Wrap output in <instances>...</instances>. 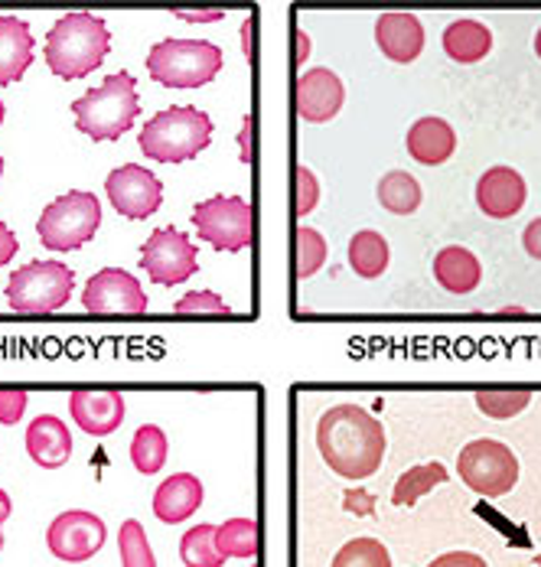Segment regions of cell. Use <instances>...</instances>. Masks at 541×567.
Segmentation results:
<instances>
[{
	"mask_svg": "<svg viewBox=\"0 0 541 567\" xmlns=\"http://www.w3.org/2000/svg\"><path fill=\"white\" fill-rule=\"evenodd\" d=\"M294 101H297V114L310 124H323V121H333L346 101V88H343V78L333 72V69H307L300 78H297V91H294Z\"/></svg>",
	"mask_w": 541,
	"mask_h": 567,
	"instance_id": "5bb4252c",
	"label": "cell"
},
{
	"mask_svg": "<svg viewBox=\"0 0 541 567\" xmlns=\"http://www.w3.org/2000/svg\"><path fill=\"white\" fill-rule=\"evenodd\" d=\"M447 467L444 464H438V460H428V464H418V467H411V470H405L402 477H398V483H395V490H392V503L395 506H405V509H411L421 496H428L431 490H438V486H444L447 483Z\"/></svg>",
	"mask_w": 541,
	"mask_h": 567,
	"instance_id": "d4e9b609",
	"label": "cell"
},
{
	"mask_svg": "<svg viewBox=\"0 0 541 567\" xmlns=\"http://www.w3.org/2000/svg\"><path fill=\"white\" fill-rule=\"evenodd\" d=\"M212 140V121L193 104H173L157 111L140 127V150L157 163H186L199 157Z\"/></svg>",
	"mask_w": 541,
	"mask_h": 567,
	"instance_id": "277c9868",
	"label": "cell"
},
{
	"mask_svg": "<svg viewBox=\"0 0 541 567\" xmlns=\"http://www.w3.org/2000/svg\"><path fill=\"white\" fill-rule=\"evenodd\" d=\"M75 274L62 261H29L7 281V304L16 313H56L69 304Z\"/></svg>",
	"mask_w": 541,
	"mask_h": 567,
	"instance_id": "52a82bcc",
	"label": "cell"
},
{
	"mask_svg": "<svg viewBox=\"0 0 541 567\" xmlns=\"http://www.w3.org/2000/svg\"><path fill=\"white\" fill-rule=\"evenodd\" d=\"M199 506H202V480L193 473H173L153 493V516L163 526L186 522Z\"/></svg>",
	"mask_w": 541,
	"mask_h": 567,
	"instance_id": "d6986e66",
	"label": "cell"
},
{
	"mask_svg": "<svg viewBox=\"0 0 541 567\" xmlns=\"http://www.w3.org/2000/svg\"><path fill=\"white\" fill-rule=\"evenodd\" d=\"M526 310H500V317H522Z\"/></svg>",
	"mask_w": 541,
	"mask_h": 567,
	"instance_id": "f6af8a7d",
	"label": "cell"
},
{
	"mask_svg": "<svg viewBox=\"0 0 541 567\" xmlns=\"http://www.w3.org/2000/svg\"><path fill=\"white\" fill-rule=\"evenodd\" d=\"M69 411L75 424L91 437H108L124 424V398L108 389H78L69 395Z\"/></svg>",
	"mask_w": 541,
	"mask_h": 567,
	"instance_id": "9a60e30c",
	"label": "cell"
},
{
	"mask_svg": "<svg viewBox=\"0 0 541 567\" xmlns=\"http://www.w3.org/2000/svg\"><path fill=\"white\" fill-rule=\"evenodd\" d=\"M421 199H425L421 183L411 173H405V170H392V173H385L379 180V202H382V209H389L395 215L418 212Z\"/></svg>",
	"mask_w": 541,
	"mask_h": 567,
	"instance_id": "484cf974",
	"label": "cell"
},
{
	"mask_svg": "<svg viewBox=\"0 0 541 567\" xmlns=\"http://www.w3.org/2000/svg\"><path fill=\"white\" fill-rule=\"evenodd\" d=\"M536 565H539V567H541V555H539V562H536Z\"/></svg>",
	"mask_w": 541,
	"mask_h": 567,
	"instance_id": "f907efd6",
	"label": "cell"
},
{
	"mask_svg": "<svg viewBox=\"0 0 541 567\" xmlns=\"http://www.w3.org/2000/svg\"><path fill=\"white\" fill-rule=\"evenodd\" d=\"M323 264H327V238L317 229L300 225L294 232V274H297V281L313 278Z\"/></svg>",
	"mask_w": 541,
	"mask_h": 567,
	"instance_id": "f1b7e54d",
	"label": "cell"
},
{
	"mask_svg": "<svg viewBox=\"0 0 541 567\" xmlns=\"http://www.w3.org/2000/svg\"><path fill=\"white\" fill-rule=\"evenodd\" d=\"M16 251H20L16 235H13V232H10V229L0 222V268H3V264H10V258H13Z\"/></svg>",
	"mask_w": 541,
	"mask_h": 567,
	"instance_id": "ab89813d",
	"label": "cell"
},
{
	"mask_svg": "<svg viewBox=\"0 0 541 567\" xmlns=\"http://www.w3.org/2000/svg\"><path fill=\"white\" fill-rule=\"evenodd\" d=\"M522 248H526L536 261H541V215L526 225V232H522Z\"/></svg>",
	"mask_w": 541,
	"mask_h": 567,
	"instance_id": "f35d334b",
	"label": "cell"
},
{
	"mask_svg": "<svg viewBox=\"0 0 541 567\" xmlns=\"http://www.w3.org/2000/svg\"><path fill=\"white\" fill-rule=\"evenodd\" d=\"M457 473L474 493H480L487 500H503L519 483V460L506 444L480 437L460 451Z\"/></svg>",
	"mask_w": 541,
	"mask_h": 567,
	"instance_id": "ba28073f",
	"label": "cell"
},
{
	"mask_svg": "<svg viewBox=\"0 0 541 567\" xmlns=\"http://www.w3.org/2000/svg\"><path fill=\"white\" fill-rule=\"evenodd\" d=\"M173 16H180L186 23H212V20H222L225 10H176Z\"/></svg>",
	"mask_w": 541,
	"mask_h": 567,
	"instance_id": "60d3db41",
	"label": "cell"
},
{
	"mask_svg": "<svg viewBox=\"0 0 541 567\" xmlns=\"http://www.w3.org/2000/svg\"><path fill=\"white\" fill-rule=\"evenodd\" d=\"M405 144H408V153H411L418 163H425V167H441V163H447V160L454 157V150H457V134H454L451 121L431 114V118H418V121L408 127Z\"/></svg>",
	"mask_w": 541,
	"mask_h": 567,
	"instance_id": "ffe728a7",
	"label": "cell"
},
{
	"mask_svg": "<svg viewBox=\"0 0 541 567\" xmlns=\"http://www.w3.org/2000/svg\"><path fill=\"white\" fill-rule=\"evenodd\" d=\"M180 558L186 567H222L225 558L216 552V526H196L180 539Z\"/></svg>",
	"mask_w": 541,
	"mask_h": 567,
	"instance_id": "f546056e",
	"label": "cell"
},
{
	"mask_svg": "<svg viewBox=\"0 0 541 567\" xmlns=\"http://www.w3.org/2000/svg\"><path fill=\"white\" fill-rule=\"evenodd\" d=\"M0 176H3V157H0Z\"/></svg>",
	"mask_w": 541,
	"mask_h": 567,
	"instance_id": "c3c4849f",
	"label": "cell"
},
{
	"mask_svg": "<svg viewBox=\"0 0 541 567\" xmlns=\"http://www.w3.org/2000/svg\"><path fill=\"white\" fill-rule=\"evenodd\" d=\"M317 447L343 480H366L385 460V428L359 405H336L317 424Z\"/></svg>",
	"mask_w": 541,
	"mask_h": 567,
	"instance_id": "6da1fadb",
	"label": "cell"
},
{
	"mask_svg": "<svg viewBox=\"0 0 541 567\" xmlns=\"http://www.w3.org/2000/svg\"><path fill=\"white\" fill-rule=\"evenodd\" d=\"M82 307L88 313H144L147 294L137 278H131L124 268H101L95 278H88L82 291Z\"/></svg>",
	"mask_w": 541,
	"mask_h": 567,
	"instance_id": "4fadbf2b",
	"label": "cell"
},
{
	"mask_svg": "<svg viewBox=\"0 0 541 567\" xmlns=\"http://www.w3.org/2000/svg\"><path fill=\"white\" fill-rule=\"evenodd\" d=\"M111 49V29L101 16L78 10L65 13L46 33V65L59 78H85L95 72Z\"/></svg>",
	"mask_w": 541,
	"mask_h": 567,
	"instance_id": "7a4b0ae2",
	"label": "cell"
},
{
	"mask_svg": "<svg viewBox=\"0 0 541 567\" xmlns=\"http://www.w3.org/2000/svg\"><path fill=\"white\" fill-rule=\"evenodd\" d=\"M0 548H3V532H0Z\"/></svg>",
	"mask_w": 541,
	"mask_h": 567,
	"instance_id": "681fc988",
	"label": "cell"
},
{
	"mask_svg": "<svg viewBox=\"0 0 541 567\" xmlns=\"http://www.w3.org/2000/svg\"><path fill=\"white\" fill-rule=\"evenodd\" d=\"M428 567H490L480 555H474V552H447V555H441V558H434Z\"/></svg>",
	"mask_w": 541,
	"mask_h": 567,
	"instance_id": "74e56055",
	"label": "cell"
},
{
	"mask_svg": "<svg viewBox=\"0 0 541 567\" xmlns=\"http://www.w3.org/2000/svg\"><path fill=\"white\" fill-rule=\"evenodd\" d=\"M529 186L513 167H490L477 183V206L490 219H513L522 212Z\"/></svg>",
	"mask_w": 541,
	"mask_h": 567,
	"instance_id": "2e32d148",
	"label": "cell"
},
{
	"mask_svg": "<svg viewBox=\"0 0 541 567\" xmlns=\"http://www.w3.org/2000/svg\"><path fill=\"white\" fill-rule=\"evenodd\" d=\"M140 268L153 284H183L199 271L196 245L186 232L167 225L150 232V238L140 245Z\"/></svg>",
	"mask_w": 541,
	"mask_h": 567,
	"instance_id": "30bf717a",
	"label": "cell"
},
{
	"mask_svg": "<svg viewBox=\"0 0 541 567\" xmlns=\"http://www.w3.org/2000/svg\"><path fill=\"white\" fill-rule=\"evenodd\" d=\"M75 127L88 134V140H118L127 134L140 114V95H137V78L131 72H114L108 75L98 88H88L82 98L72 101Z\"/></svg>",
	"mask_w": 541,
	"mask_h": 567,
	"instance_id": "3957f363",
	"label": "cell"
},
{
	"mask_svg": "<svg viewBox=\"0 0 541 567\" xmlns=\"http://www.w3.org/2000/svg\"><path fill=\"white\" fill-rule=\"evenodd\" d=\"M317 202H320V183H317L313 170L310 167H297V199H294L297 219L310 215L317 209Z\"/></svg>",
	"mask_w": 541,
	"mask_h": 567,
	"instance_id": "836d02e7",
	"label": "cell"
},
{
	"mask_svg": "<svg viewBox=\"0 0 541 567\" xmlns=\"http://www.w3.org/2000/svg\"><path fill=\"white\" fill-rule=\"evenodd\" d=\"M222 69V49L209 39H163L147 52V72L167 88L209 85Z\"/></svg>",
	"mask_w": 541,
	"mask_h": 567,
	"instance_id": "5b68a950",
	"label": "cell"
},
{
	"mask_svg": "<svg viewBox=\"0 0 541 567\" xmlns=\"http://www.w3.org/2000/svg\"><path fill=\"white\" fill-rule=\"evenodd\" d=\"M33 33L20 16H0V85L20 82L33 65Z\"/></svg>",
	"mask_w": 541,
	"mask_h": 567,
	"instance_id": "44dd1931",
	"label": "cell"
},
{
	"mask_svg": "<svg viewBox=\"0 0 541 567\" xmlns=\"http://www.w3.org/2000/svg\"><path fill=\"white\" fill-rule=\"evenodd\" d=\"M216 552L229 558L251 562L258 555V522L255 519H229L216 529Z\"/></svg>",
	"mask_w": 541,
	"mask_h": 567,
	"instance_id": "4316f807",
	"label": "cell"
},
{
	"mask_svg": "<svg viewBox=\"0 0 541 567\" xmlns=\"http://www.w3.org/2000/svg\"><path fill=\"white\" fill-rule=\"evenodd\" d=\"M251 121H255V118H245L242 134H238V144H242V160H245V163H251V147H248V144H251Z\"/></svg>",
	"mask_w": 541,
	"mask_h": 567,
	"instance_id": "b9f144b4",
	"label": "cell"
},
{
	"mask_svg": "<svg viewBox=\"0 0 541 567\" xmlns=\"http://www.w3.org/2000/svg\"><path fill=\"white\" fill-rule=\"evenodd\" d=\"M0 124H3V101H0Z\"/></svg>",
	"mask_w": 541,
	"mask_h": 567,
	"instance_id": "7dc6e473",
	"label": "cell"
},
{
	"mask_svg": "<svg viewBox=\"0 0 541 567\" xmlns=\"http://www.w3.org/2000/svg\"><path fill=\"white\" fill-rule=\"evenodd\" d=\"M176 313H229V304L212 291H193L173 304Z\"/></svg>",
	"mask_w": 541,
	"mask_h": 567,
	"instance_id": "e575fe53",
	"label": "cell"
},
{
	"mask_svg": "<svg viewBox=\"0 0 541 567\" xmlns=\"http://www.w3.org/2000/svg\"><path fill=\"white\" fill-rule=\"evenodd\" d=\"M434 278L451 294H474L483 281V268H480V258L470 248L447 245L434 258Z\"/></svg>",
	"mask_w": 541,
	"mask_h": 567,
	"instance_id": "7402d4cb",
	"label": "cell"
},
{
	"mask_svg": "<svg viewBox=\"0 0 541 567\" xmlns=\"http://www.w3.org/2000/svg\"><path fill=\"white\" fill-rule=\"evenodd\" d=\"M297 42H300V46H297V62H304V59H307V49H310V42H307V33H304V29H297Z\"/></svg>",
	"mask_w": 541,
	"mask_h": 567,
	"instance_id": "ee69618b",
	"label": "cell"
},
{
	"mask_svg": "<svg viewBox=\"0 0 541 567\" xmlns=\"http://www.w3.org/2000/svg\"><path fill=\"white\" fill-rule=\"evenodd\" d=\"M104 539H108L104 522L85 509H69V513L56 516L46 532L49 552L65 565H85L88 558H95L101 552Z\"/></svg>",
	"mask_w": 541,
	"mask_h": 567,
	"instance_id": "8fae6325",
	"label": "cell"
},
{
	"mask_svg": "<svg viewBox=\"0 0 541 567\" xmlns=\"http://www.w3.org/2000/svg\"><path fill=\"white\" fill-rule=\"evenodd\" d=\"M104 193H108V202L114 206V212L124 219H134V222L150 219L163 202V183L140 163H124V167L111 170L104 180Z\"/></svg>",
	"mask_w": 541,
	"mask_h": 567,
	"instance_id": "7c38bea8",
	"label": "cell"
},
{
	"mask_svg": "<svg viewBox=\"0 0 541 567\" xmlns=\"http://www.w3.org/2000/svg\"><path fill=\"white\" fill-rule=\"evenodd\" d=\"M26 411V392L23 389H0V424L13 428Z\"/></svg>",
	"mask_w": 541,
	"mask_h": 567,
	"instance_id": "d590c367",
	"label": "cell"
},
{
	"mask_svg": "<svg viewBox=\"0 0 541 567\" xmlns=\"http://www.w3.org/2000/svg\"><path fill=\"white\" fill-rule=\"evenodd\" d=\"M167 454H170V444H167V434L157 424L137 428V434L131 441V464H134L137 473H144V477L160 473L163 464H167Z\"/></svg>",
	"mask_w": 541,
	"mask_h": 567,
	"instance_id": "83f0119b",
	"label": "cell"
},
{
	"mask_svg": "<svg viewBox=\"0 0 541 567\" xmlns=\"http://www.w3.org/2000/svg\"><path fill=\"white\" fill-rule=\"evenodd\" d=\"M349 268L366 278L376 281L385 274L389 268V242L376 232V229H362L349 238Z\"/></svg>",
	"mask_w": 541,
	"mask_h": 567,
	"instance_id": "cb8c5ba5",
	"label": "cell"
},
{
	"mask_svg": "<svg viewBox=\"0 0 541 567\" xmlns=\"http://www.w3.org/2000/svg\"><path fill=\"white\" fill-rule=\"evenodd\" d=\"M10 513H13V503H10V496H7V493L0 490V526H3L7 519H10Z\"/></svg>",
	"mask_w": 541,
	"mask_h": 567,
	"instance_id": "7bdbcfd3",
	"label": "cell"
},
{
	"mask_svg": "<svg viewBox=\"0 0 541 567\" xmlns=\"http://www.w3.org/2000/svg\"><path fill=\"white\" fill-rule=\"evenodd\" d=\"M26 454L42 470H59L72 457V431L56 415H39L26 428Z\"/></svg>",
	"mask_w": 541,
	"mask_h": 567,
	"instance_id": "ac0fdd59",
	"label": "cell"
},
{
	"mask_svg": "<svg viewBox=\"0 0 541 567\" xmlns=\"http://www.w3.org/2000/svg\"><path fill=\"white\" fill-rule=\"evenodd\" d=\"M343 506H346V513H353V516H372V513H376V496H372L369 490L356 486V490H349V493L343 496Z\"/></svg>",
	"mask_w": 541,
	"mask_h": 567,
	"instance_id": "8d00e7d4",
	"label": "cell"
},
{
	"mask_svg": "<svg viewBox=\"0 0 541 567\" xmlns=\"http://www.w3.org/2000/svg\"><path fill=\"white\" fill-rule=\"evenodd\" d=\"M98 225H101L98 199L85 189H72L42 209L36 235L49 251H75L95 238Z\"/></svg>",
	"mask_w": 541,
	"mask_h": 567,
	"instance_id": "8992f818",
	"label": "cell"
},
{
	"mask_svg": "<svg viewBox=\"0 0 541 567\" xmlns=\"http://www.w3.org/2000/svg\"><path fill=\"white\" fill-rule=\"evenodd\" d=\"M193 225L216 251H245L251 245V206L242 196H212L193 206Z\"/></svg>",
	"mask_w": 541,
	"mask_h": 567,
	"instance_id": "9c48e42d",
	"label": "cell"
},
{
	"mask_svg": "<svg viewBox=\"0 0 541 567\" xmlns=\"http://www.w3.org/2000/svg\"><path fill=\"white\" fill-rule=\"evenodd\" d=\"M490 49H493V33H490V26L480 23V20L464 16V20H454V23L444 29V52H447L454 62H460V65H474V62L487 59Z\"/></svg>",
	"mask_w": 541,
	"mask_h": 567,
	"instance_id": "603a6c76",
	"label": "cell"
},
{
	"mask_svg": "<svg viewBox=\"0 0 541 567\" xmlns=\"http://www.w3.org/2000/svg\"><path fill=\"white\" fill-rule=\"evenodd\" d=\"M330 567H392V555L389 548L372 539V535H362V539H349Z\"/></svg>",
	"mask_w": 541,
	"mask_h": 567,
	"instance_id": "1f68e13d",
	"label": "cell"
},
{
	"mask_svg": "<svg viewBox=\"0 0 541 567\" xmlns=\"http://www.w3.org/2000/svg\"><path fill=\"white\" fill-rule=\"evenodd\" d=\"M376 42L392 62H415L425 49V26L415 13H382L376 20Z\"/></svg>",
	"mask_w": 541,
	"mask_h": 567,
	"instance_id": "e0dca14e",
	"label": "cell"
},
{
	"mask_svg": "<svg viewBox=\"0 0 541 567\" xmlns=\"http://www.w3.org/2000/svg\"><path fill=\"white\" fill-rule=\"evenodd\" d=\"M536 52H539V59H541V29L536 33Z\"/></svg>",
	"mask_w": 541,
	"mask_h": 567,
	"instance_id": "bcb514c9",
	"label": "cell"
},
{
	"mask_svg": "<svg viewBox=\"0 0 541 567\" xmlns=\"http://www.w3.org/2000/svg\"><path fill=\"white\" fill-rule=\"evenodd\" d=\"M118 552H121V567H157L147 532L137 519H127L118 529Z\"/></svg>",
	"mask_w": 541,
	"mask_h": 567,
	"instance_id": "d6a6232c",
	"label": "cell"
},
{
	"mask_svg": "<svg viewBox=\"0 0 541 567\" xmlns=\"http://www.w3.org/2000/svg\"><path fill=\"white\" fill-rule=\"evenodd\" d=\"M529 405H532V392L529 389H506V392L503 389H490V392H477V408L487 418H496V421L516 418Z\"/></svg>",
	"mask_w": 541,
	"mask_h": 567,
	"instance_id": "4dcf8cb0",
	"label": "cell"
}]
</instances>
